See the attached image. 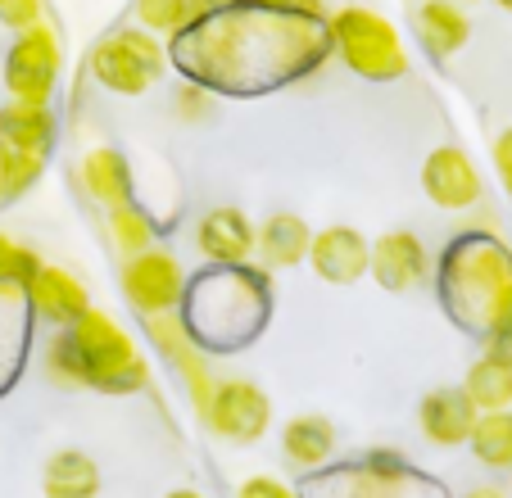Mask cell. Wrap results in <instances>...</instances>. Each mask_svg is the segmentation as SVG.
I'll list each match as a JSON object with an SVG mask.
<instances>
[{
	"instance_id": "obj_2",
	"label": "cell",
	"mask_w": 512,
	"mask_h": 498,
	"mask_svg": "<svg viewBox=\"0 0 512 498\" xmlns=\"http://www.w3.org/2000/svg\"><path fill=\"white\" fill-rule=\"evenodd\" d=\"M327 37L336 46V55L345 59L349 73L368 77V82H395L408 68V50L399 28L386 14L368 10V5H345L331 14Z\"/></svg>"
},
{
	"instance_id": "obj_18",
	"label": "cell",
	"mask_w": 512,
	"mask_h": 498,
	"mask_svg": "<svg viewBox=\"0 0 512 498\" xmlns=\"http://www.w3.org/2000/svg\"><path fill=\"white\" fill-rule=\"evenodd\" d=\"M41 494L46 498H96L100 494V467L82 449H59L41 467Z\"/></svg>"
},
{
	"instance_id": "obj_7",
	"label": "cell",
	"mask_w": 512,
	"mask_h": 498,
	"mask_svg": "<svg viewBox=\"0 0 512 498\" xmlns=\"http://www.w3.org/2000/svg\"><path fill=\"white\" fill-rule=\"evenodd\" d=\"M123 299L136 308L141 317H159V313H177L186 299V272L168 249H141L123 263Z\"/></svg>"
},
{
	"instance_id": "obj_26",
	"label": "cell",
	"mask_w": 512,
	"mask_h": 498,
	"mask_svg": "<svg viewBox=\"0 0 512 498\" xmlns=\"http://www.w3.org/2000/svg\"><path fill=\"white\" fill-rule=\"evenodd\" d=\"M109 236H114L118 254H141V249L155 245V222H150V213H141L132 200L118 204V209H109Z\"/></svg>"
},
{
	"instance_id": "obj_27",
	"label": "cell",
	"mask_w": 512,
	"mask_h": 498,
	"mask_svg": "<svg viewBox=\"0 0 512 498\" xmlns=\"http://www.w3.org/2000/svg\"><path fill=\"white\" fill-rule=\"evenodd\" d=\"M136 19H141V28L150 32V37H173V32H186V23L195 19L191 5L186 0H136Z\"/></svg>"
},
{
	"instance_id": "obj_32",
	"label": "cell",
	"mask_w": 512,
	"mask_h": 498,
	"mask_svg": "<svg viewBox=\"0 0 512 498\" xmlns=\"http://www.w3.org/2000/svg\"><path fill=\"white\" fill-rule=\"evenodd\" d=\"M173 105H177V118H209V96H204V91L195 87V82H191V87L177 91Z\"/></svg>"
},
{
	"instance_id": "obj_10",
	"label": "cell",
	"mask_w": 512,
	"mask_h": 498,
	"mask_svg": "<svg viewBox=\"0 0 512 498\" xmlns=\"http://www.w3.org/2000/svg\"><path fill=\"white\" fill-rule=\"evenodd\" d=\"M331 489H336V498H408V489H422V480L408 467V458L377 449L368 458L349 462L340 476H331Z\"/></svg>"
},
{
	"instance_id": "obj_22",
	"label": "cell",
	"mask_w": 512,
	"mask_h": 498,
	"mask_svg": "<svg viewBox=\"0 0 512 498\" xmlns=\"http://www.w3.org/2000/svg\"><path fill=\"white\" fill-rule=\"evenodd\" d=\"M281 449H286V458L295 467L318 471L331 458V449H336V426L327 417H290L281 426Z\"/></svg>"
},
{
	"instance_id": "obj_24",
	"label": "cell",
	"mask_w": 512,
	"mask_h": 498,
	"mask_svg": "<svg viewBox=\"0 0 512 498\" xmlns=\"http://www.w3.org/2000/svg\"><path fill=\"white\" fill-rule=\"evenodd\" d=\"M41 268V254L28 245H19L14 236H5L0 231V299L10 304V299H23V290H28V281L37 277Z\"/></svg>"
},
{
	"instance_id": "obj_17",
	"label": "cell",
	"mask_w": 512,
	"mask_h": 498,
	"mask_svg": "<svg viewBox=\"0 0 512 498\" xmlns=\"http://www.w3.org/2000/svg\"><path fill=\"white\" fill-rule=\"evenodd\" d=\"M417 37L431 59H449L472 41V19L458 0H426L417 10Z\"/></svg>"
},
{
	"instance_id": "obj_35",
	"label": "cell",
	"mask_w": 512,
	"mask_h": 498,
	"mask_svg": "<svg viewBox=\"0 0 512 498\" xmlns=\"http://www.w3.org/2000/svg\"><path fill=\"white\" fill-rule=\"evenodd\" d=\"M164 498H204L200 489H173V494H164Z\"/></svg>"
},
{
	"instance_id": "obj_31",
	"label": "cell",
	"mask_w": 512,
	"mask_h": 498,
	"mask_svg": "<svg viewBox=\"0 0 512 498\" xmlns=\"http://www.w3.org/2000/svg\"><path fill=\"white\" fill-rule=\"evenodd\" d=\"M494 173H499L503 191L512 195V127H503V132L494 136Z\"/></svg>"
},
{
	"instance_id": "obj_9",
	"label": "cell",
	"mask_w": 512,
	"mask_h": 498,
	"mask_svg": "<svg viewBox=\"0 0 512 498\" xmlns=\"http://www.w3.org/2000/svg\"><path fill=\"white\" fill-rule=\"evenodd\" d=\"M422 191L435 209H472L481 200V173H476L472 154L458 145H435L422 163Z\"/></svg>"
},
{
	"instance_id": "obj_33",
	"label": "cell",
	"mask_w": 512,
	"mask_h": 498,
	"mask_svg": "<svg viewBox=\"0 0 512 498\" xmlns=\"http://www.w3.org/2000/svg\"><path fill=\"white\" fill-rule=\"evenodd\" d=\"M186 5H191V14H223L236 0H186Z\"/></svg>"
},
{
	"instance_id": "obj_20",
	"label": "cell",
	"mask_w": 512,
	"mask_h": 498,
	"mask_svg": "<svg viewBox=\"0 0 512 498\" xmlns=\"http://www.w3.org/2000/svg\"><path fill=\"white\" fill-rule=\"evenodd\" d=\"M309 240H313V231L300 213H272V218L254 231V245H259L268 268H300V263L309 259Z\"/></svg>"
},
{
	"instance_id": "obj_3",
	"label": "cell",
	"mask_w": 512,
	"mask_h": 498,
	"mask_svg": "<svg viewBox=\"0 0 512 498\" xmlns=\"http://www.w3.org/2000/svg\"><path fill=\"white\" fill-rule=\"evenodd\" d=\"M445 281H449L445 299H449V308L463 317V326L485 331V317H490L494 299H499V290L512 281V259L503 254L499 240L467 236V240H458L454 254H449Z\"/></svg>"
},
{
	"instance_id": "obj_13",
	"label": "cell",
	"mask_w": 512,
	"mask_h": 498,
	"mask_svg": "<svg viewBox=\"0 0 512 498\" xmlns=\"http://www.w3.org/2000/svg\"><path fill=\"white\" fill-rule=\"evenodd\" d=\"M368 249L372 245L354 227H322V231H313L309 259L304 263H313V272L322 281H331V286H354L368 272Z\"/></svg>"
},
{
	"instance_id": "obj_30",
	"label": "cell",
	"mask_w": 512,
	"mask_h": 498,
	"mask_svg": "<svg viewBox=\"0 0 512 498\" xmlns=\"http://www.w3.org/2000/svg\"><path fill=\"white\" fill-rule=\"evenodd\" d=\"M241 5H254V10H286L300 14V19H318L327 10V0H241Z\"/></svg>"
},
{
	"instance_id": "obj_23",
	"label": "cell",
	"mask_w": 512,
	"mask_h": 498,
	"mask_svg": "<svg viewBox=\"0 0 512 498\" xmlns=\"http://www.w3.org/2000/svg\"><path fill=\"white\" fill-rule=\"evenodd\" d=\"M467 449L481 467L512 471V408L503 412H476V426L467 435Z\"/></svg>"
},
{
	"instance_id": "obj_5",
	"label": "cell",
	"mask_w": 512,
	"mask_h": 498,
	"mask_svg": "<svg viewBox=\"0 0 512 498\" xmlns=\"http://www.w3.org/2000/svg\"><path fill=\"white\" fill-rule=\"evenodd\" d=\"M59 68H64V50H59L55 28L46 19H37L28 28H19L10 55H5V87H10L14 100H41V105H50Z\"/></svg>"
},
{
	"instance_id": "obj_8",
	"label": "cell",
	"mask_w": 512,
	"mask_h": 498,
	"mask_svg": "<svg viewBox=\"0 0 512 498\" xmlns=\"http://www.w3.org/2000/svg\"><path fill=\"white\" fill-rule=\"evenodd\" d=\"M145 336H150V345H155L159 358H168V367L177 372V381L186 385V399H191L195 412L209 408L213 399V376H209V363H204V354L195 349V336L191 326H186V317L177 313H159V317H145Z\"/></svg>"
},
{
	"instance_id": "obj_4",
	"label": "cell",
	"mask_w": 512,
	"mask_h": 498,
	"mask_svg": "<svg viewBox=\"0 0 512 498\" xmlns=\"http://www.w3.org/2000/svg\"><path fill=\"white\" fill-rule=\"evenodd\" d=\"M91 73L114 96H141L164 73V46L145 28H123L91 50Z\"/></svg>"
},
{
	"instance_id": "obj_25",
	"label": "cell",
	"mask_w": 512,
	"mask_h": 498,
	"mask_svg": "<svg viewBox=\"0 0 512 498\" xmlns=\"http://www.w3.org/2000/svg\"><path fill=\"white\" fill-rule=\"evenodd\" d=\"M41 168H46V159H41V154L14 150V145L0 141V204H14L19 195H28L32 186H37Z\"/></svg>"
},
{
	"instance_id": "obj_34",
	"label": "cell",
	"mask_w": 512,
	"mask_h": 498,
	"mask_svg": "<svg viewBox=\"0 0 512 498\" xmlns=\"http://www.w3.org/2000/svg\"><path fill=\"white\" fill-rule=\"evenodd\" d=\"M463 498H508V489L503 485H476V489H467Z\"/></svg>"
},
{
	"instance_id": "obj_29",
	"label": "cell",
	"mask_w": 512,
	"mask_h": 498,
	"mask_svg": "<svg viewBox=\"0 0 512 498\" xmlns=\"http://www.w3.org/2000/svg\"><path fill=\"white\" fill-rule=\"evenodd\" d=\"M236 498H300V494L277 476H250L241 489H236Z\"/></svg>"
},
{
	"instance_id": "obj_6",
	"label": "cell",
	"mask_w": 512,
	"mask_h": 498,
	"mask_svg": "<svg viewBox=\"0 0 512 498\" xmlns=\"http://www.w3.org/2000/svg\"><path fill=\"white\" fill-rule=\"evenodd\" d=\"M200 417L218 440L259 444L263 431L272 426V399L254 381H245V376H227V381L213 385V399Z\"/></svg>"
},
{
	"instance_id": "obj_14",
	"label": "cell",
	"mask_w": 512,
	"mask_h": 498,
	"mask_svg": "<svg viewBox=\"0 0 512 498\" xmlns=\"http://www.w3.org/2000/svg\"><path fill=\"white\" fill-rule=\"evenodd\" d=\"M195 245L218 268H241L254 254V222L241 209H209L195 227Z\"/></svg>"
},
{
	"instance_id": "obj_15",
	"label": "cell",
	"mask_w": 512,
	"mask_h": 498,
	"mask_svg": "<svg viewBox=\"0 0 512 498\" xmlns=\"http://www.w3.org/2000/svg\"><path fill=\"white\" fill-rule=\"evenodd\" d=\"M417 426H422V435L431 444L458 449V444H467V435H472V426H476V408L463 394V385H458V390H431L417 403Z\"/></svg>"
},
{
	"instance_id": "obj_36",
	"label": "cell",
	"mask_w": 512,
	"mask_h": 498,
	"mask_svg": "<svg viewBox=\"0 0 512 498\" xmlns=\"http://www.w3.org/2000/svg\"><path fill=\"white\" fill-rule=\"evenodd\" d=\"M494 5H499V10H508V14H512V0H494Z\"/></svg>"
},
{
	"instance_id": "obj_28",
	"label": "cell",
	"mask_w": 512,
	"mask_h": 498,
	"mask_svg": "<svg viewBox=\"0 0 512 498\" xmlns=\"http://www.w3.org/2000/svg\"><path fill=\"white\" fill-rule=\"evenodd\" d=\"M41 19V0H0V23L5 28H28V23Z\"/></svg>"
},
{
	"instance_id": "obj_16",
	"label": "cell",
	"mask_w": 512,
	"mask_h": 498,
	"mask_svg": "<svg viewBox=\"0 0 512 498\" xmlns=\"http://www.w3.org/2000/svg\"><path fill=\"white\" fill-rule=\"evenodd\" d=\"M55 109L41 105V100H10L0 105V141L14 145V150H28L46 159L50 145H55Z\"/></svg>"
},
{
	"instance_id": "obj_1",
	"label": "cell",
	"mask_w": 512,
	"mask_h": 498,
	"mask_svg": "<svg viewBox=\"0 0 512 498\" xmlns=\"http://www.w3.org/2000/svg\"><path fill=\"white\" fill-rule=\"evenodd\" d=\"M82 358V385L100 394H136L150 385V363L141 358L136 340L123 326L91 304L73 326H64Z\"/></svg>"
},
{
	"instance_id": "obj_11",
	"label": "cell",
	"mask_w": 512,
	"mask_h": 498,
	"mask_svg": "<svg viewBox=\"0 0 512 498\" xmlns=\"http://www.w3.org/2000/svg\"><path fill=\"white\" fill-rule=\"evenodd\" d=\"M368 272L377 277V286L390 290V295H404V290H417L426 277H431V254H426L417 231L399 227V231H386V236L372 240Z\"/></svg>"
},
{
	"instance_id": "obj_12",
	"label": "cell",
	"mask_w": 512,
	"mask_h": 498,
	"mask_svg": "<svg viewBox=\"0 0 512 498\" xmlns=\"http://www.w3.org/2000/svg\"><path fill=\"white\" fill-rule=\"evenodd\" d=\"M23 299H28V304L37 308L41 322H50L55 331L59 326H73L91 308L87 286H82L68 268H55V263H41L37 277H32L28 290H23Z\"/></svg>"
},
{
	"instance_id": "obj_21",
	"label": "cell",
	"mask_w": 512,
	"mask_h": 498,
	"mask_svg": "<svg viewBox=\"0 0 512 498\" xmlns=\"http://www.w3.org/2000/svg\"><path fill=\"white\" fill-rule=\"evenodd\" d=\"M463 394L476 412H503L512 408V354L485 349L463 376Z\"/></svg>"
},
{
	"instance_id": "obj_19",
	"label": "cell",
	"mask_w": 512,
	"mask_h": 498,
	"mask_svg": "<svg viewBox=\"0 0 512 498\" xmlns=\"http://www.w3.org/2000/svg\"><path fill=\"white\" fill-rule=\"evenodd\" d=\"M78 177H82V186H87L91 200L105 204V209H118V204L132 200V168H127V159L114 150V145H96V150H87Z\"/></svg>"
}]
</instances>
